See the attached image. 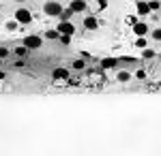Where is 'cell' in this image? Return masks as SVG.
Segmentation results:
<instances>
[{"mask_svg": "<svg viewBox=\"0 0 161 156\" xmlns=\"http://www.w3.org/2000/svg\"><path fill=\"white\" fill-rule=\"evenodd\" d=\"M15 19H17V24H30L32 22V13L28 9H17L15 11Z\"/></svg>", "mask_w": 161, "mask_h": 156, "instance_id": "3", "label": "cell"}, {"mask_svg": "<svg viewBox=\"0 0 161 156\" xmlns=\"http://www.w3.org/2000/svg\"><path fill=\"white\" fill-rule=\"evenodd\" d=\"M24 45L28 49H39L41 45H43V36H39V34H28L24 39Z\"/></svg>", "mask_w": 161, "mask_h": 156, "instance_id": "2", "label": "cell"}, {"mask_svg": "<svg viewBox=\"0 0 161 156\" xmlns=\"http://www.w3.org/2000/svg\"><path fill=\"white\" fill-rule=\"evenodd\" d=\"M136 47H140V49L148 47V41H146L144 36H137V39H136Z\"/></svg>", "mask_w": 161, "mask_h": 156, "instance_id": "14", "label": "cell"}, {"mask_svg": "<svg viewBox=\"0 0 161 156\" xmlns=\"http://www.w3.org/2000/svg\"><path fill=\"white\" fill-rule=\"evenodd\" d=\"M153 39H155V41H161V28H155V30H153Z\"/></svg>", "mask_w": 161, "mask_h": 156, "instance_id": "22", "label": "cell"}, {"mask_svg": "<svg viewBox=\"0 0 161 156\" xmlns=\"http://www.w3.org/2000/svg\"><path fill=\"white\" fill-rule=\"evenodd\" d=\"M58 41H60L62 45H69V43H71V34H60V39H58Z\"/></svg>", "mask_w": 161, "mask_h": 156, "instance_id": "20", "label": "cell"}, {"mask_svg": "<svg viewBox=\"0 0 161 156\" xmlns=\"http://www.w3.org/2000/svg\"><path fill=\"white\" fill-rule=\"evenodd\" d=\"M84 66H86V60H84V58H80V60L73 62V69H75V71H82Z\"/></svg>", "mask_w": 161, "mask_h": 156, "instance_id": "17", "label": "cell"}, {"mask_svg": "<svg viewBox=\"0 0 161 156\" xmlns=\"http://www.w3.org/2000/svg\"><path fill=\"white\" fill-rule=\"evenodd\" d=\"M0 64H2V60H0Z\"/></svg>", "mask_w": 161, "mask_h": 156, "instance_id": "28", "label": "cell"}, {"mask_svg": "<svg viewBox=\"0 0 161 156\" xmlns=\"http://www.w3.org/2000/svg\"><path fill=\"white\" fill-rule=\"evenodd\" d=\"M15 2H26V0H15Z\"/></svg>", "mask_w": 161, "mask_h": 156, "instance_id": "27", "label": "cell"}, {"mask_svg": "<svg viewBox=\"0 0 161 156\" xmlns=\"http://www.w3.org/2000/svg\"><path fill=\"white\" fill-rule=\"evenodd\" d=\"M69 9H71L73 13H84L86 11V0H71Z\"/></svg>", "mask_w": 161, "mask_h": 156, "instance_id": "6", "label": "cell"}, {"mask_svg": "<svg viewBox=\"0 0 161 156\" xmlns=\"http://www.w3.org/2000/svg\"><path fill=\"white\" fill-rule=\"evenodd\" d=\"M28 51H30V49L26 47V45H19V47H15V56H17V58H26Z\"/></svg>", "mask_w": 161, "mask_h": 156, "instance_id": "12", "label": "cell"}, {"mask_svg": "<svg viewBox=\"0 0 161 156\" xmlns=\"http://www.w3.org/2000/svg\"><path fill=\"white\" fill-rule=\"evenodd\" d=\"M52 77H54L56 81H60V79H69V71H67V69H54Z\"/></svg>", "mask_w": 161, "mask_h": 156, "instance_id": "9", "label": "cell"}, {"mask_svg": "<svg viewBox=\"0 0 161 156\" xmlns=\"http://www.w3.org/2000/svg\"><path fill=\"white\" fill-rule=\"evenodd\" d=\"M116 79H118L120 84H127V81L131 79V73H129V71H120L118 75H116Z\"/></svg>", "mask_w": 161, "mask_h": 156, "instance_id": "11", "label": "cell"}, {"mask_svg": "<svg viewBox=\"0 0 161 156\" xmlns=\"http://www.w3.org/2000/svg\"><path fill=\"white\" fill-rule=\"evenodd\" d=\"M118 60H123L125 64H133V58H131V56H123V58H118Z\"/></svg>", "mask_w": 161, "mask_h": 156, "instance_id": "24", "label": "cell"}, {"mask_svg": "<svg viewBox=\"0 0 161 156\" xmlns=\"http://www.w3.org/2000/svg\"><path fill=\"white\" fill-rule=\"evenodd\" d=\"M97 4H99L97 9H105V7H108V0H97Z\"/></svg>", "mask_w": 161, "mask_h": 156, "instance_id": "25", "label": "cell"}, {"mask_svg": "<svg viewBox=\"0 0 161 156\" xmlns=\"http://www.w3.org/2000/svg\"><path fill=\"white\" fill-rule=\"evenodd\" d=\"M60 17H62V19H64V22H69V19L73 17V11H71V9H62Z\"/></svg>", "mask_w": 161, "mask_h": 156, "instance_id": "16", "label": "cell"}, {"mask_svg": "<svg viewBox=\"0 0 161 156\" xmlns=\"http://www.w3.org/2000/svg\"><path fill=\"white\" fill-rule=\"evenodd\" d=\"M17 19H13V22H7V30H9V32H13V30H17Z\"/></svg>", "mask_w": 161, "mask_h": 156, "instance_id": "19", "label": "cell"}, {"mask_svg": "<svg viewBox=\"0 0 161 156\" xmlns=\"http://www.w3.org/2000/svg\"><path fill=\"white\" fill-rule=\"evenodd\" d=\"M148 13H150L148 2H137V15H148Z\"/></svg>", "mask_w": 161, "mask_h": 156, "instance_id": "10", "label": "cell"}, {"mask_svg": "<svg viewBox=\"0 0 161 156\" xmlns=\"http://www.w3.org/2000/svg\"><path fill=\"white\" fill-rule=\"evenodd\" d=\"M45 39H52V41H58V39H60V32H58V30H47V32H45Z\"/></svg>", "mask_w": 161, "mask_h": 156, "instance_id": "13", "label": "cell"}, {"mask_svg": "<svg viewBox=\"0 0 161 156\" xmlns=\"http://www.w3.org/2000/svg\"><path fill=\"white\" fill-rule=\"evenodd\" d=\"M148 7H150V11H157L161 7V0H148Z\"/></svg>", "mask_w": 161, "mask_h": 156, "instance_id": "18", "label": "cell"}, {"mask_svg": "<svg viewBox=\"0 0 161 156\" xmlns=\"http://www.w3.org/2000/svg\"><path fill=\"white\" fill-rule=\"evenodd\" d=\"M133 34H136V36H146V34H148V24H144V22H136V24H133Z\"/></svg>", "mask_w": 161, "mask_h": 156, "instance_id": "5", "label": "cell"}, {"mask_svg": "<svg viewBox=\"0 0 161 156\" xmlns=\"http://www.w3.org/2000/svg\"><path fill=\"white\" fill-rule=\"evenodd\" d=\"M118 66V58H103L101 60V69L103 71H110V69H116Z\"/></svg>", "mask_w": 161, "mask_h": 156, "instance_id": "8", "label": "cell"}, {"mask_svg": "<svg viewBox=\"0 0 161 156\" xmlns=\"http://www.w3.org/2000/svg\"><path fill=\"white\" fill-rule=\"evenodd\" d=\"M84 28H86V30H97V28H99V19H97L95 15H88L86 19H84Z\"/></svg>", "mask_w": 161, "mask_h": 156, "instance_id": "7", "label": "cell"}, {"mask_svg": "<svg viewBox=\"0 0 161 156\" xmlns=\"http://www.w3.org/2000/svg\"><path fill=\"white\" fill-rule=\"evenodd\" d=\"M136 77H137V79H146V71H144V69H137Z\"/></svg>", "mask_w": 161, "mask_h": 156, "instance_id": "21", "label": "cell"}, {"mask_svg": "<svg viewBox=\"0 0 161 156\" xmlns=\"http://www.w3.org/2000/svg\"><path fill=\"white\" fill-rule=\"evenodd\" d=\"M7 56H9V49H7V47H0V60H4Z\"/></svg>", "mask_w": 161, "mask_h": 156, "instance_id": "23", "label": "cell"}, {"mask_svg": "<svg viewBox=\"0 0 161 156\" xmlns=\"http://www.w3.org/2000/svg\"><path fill=\"white\" fill-rule=\"evenodd\" d=\"M4 77H7V73H4V71H0V81H2Z\"/></svg>", "mask_w": 161, "mask_h": 156, "instance_id": "26", "label": "cell"}, {"mask_svg": "<svg viewBox=\"0 0 161 156\" xmlns=\"http://www.w3.org/2000/svg\"><path fill=\"white\" fill-rule=\"evenodd\" d=\"M62 7L60 2H56V0H50V2H45V7H43V13L45 15H50V17H60V13H62Z\"/></svg>", "mask_w": 161, "mask_h": 156, "instance_id": "1", "label": "cell"}, {"mask_svg": "<svg viewBox=\"0 0 161 156\" xmlns=\"http://www.w3.org/2000/svg\"><path fill=\"white\" fill-rule=\"evenodd\" d=\"M56 30H58L60 34H71V36H73V32H75V26L71 24V19H69V22H64V19H62L60 24H58V28H56Z\"/></svg>", "mask_w": 161, "mask_h": 156, "instance_id": "4", "label": "cell"}, {"mask_svg": "<svg viewBox=\"0 0 161 156\" xmlns=\"http://www.w3.org/2000/svg\"><path fill=\"white\" fill-rule=\"evenodd\" d=\"M142 58H144V60L155 58V51H153V49H148V47H144V49H142Z\"/></svg>", "mask_w": 161, "mask_h": 156, "instance_id": "15", "label": "cell"}]
</instances>
